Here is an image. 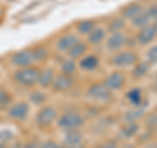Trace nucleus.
I'll use <instances>...</instances> for the list:
<instances>
[{
	"instance_id": "nucleus-3",
	"label": "nucleus",
	"mask_w": 157,
	"mask_h": 148,
	"mask_svg": "<svg viewBox=\"0 0 157 148\" xmlns=\"http://www.w3.org/2000/svg\"><path fill=\"white\" fill-rule=\"evenodd\" d=\"M86 97L100 103H107L113 101V92L105 87L104 83H93L86 89Z\"/></svg>"
},
{
	"instance_id": "nucleus-4",
	"label": "nucleus",
	"mask_w": 157,
	"mask_h": 148,
	"mask_svg": "<svg viewBox=\"0 0 157 148\" xmlns=\"http://www.w3.org/2000/svg\"><path fill=\"white\" fill-rule=\"evenodd\" d=\"M139 62V55L134 50H121L111 56V64L117 68L134 67Z\"/></svg>"
},
{
	"instance_id": "nucleus-19",
	"label": "nucleus",
	"mask_w": 157,
	"mask_h": 148,
	"mask_svg": "<svg viewBox=\"0 0 157 148\" xmlns=\"http://www.w3.org/2000/svg\"><path fill=\"white\" fill-rule=\"evenodd\" d=\"M86 37H88V45L98 46L106 39V29L97 26L94 30H92V33H89Z\"/></svg>"
},
{
	"instance_id": "nucleus-5",
	"label": "nucleus",
	"mask_w": 157,
	"mask_h": 148,
	"mask_svg": "<svg viewBox=\"0 0 157 148\" xmlns=\"http://www.w3.org/2000/svg\"><path fill=\"white\" fill-rule=\"evenodd\" d=\"M58 119V110L52 105H43L37 111L34 122L38 127H48Z\"/></svg>"
},
{
	"instance_id": "nucleus-8",
	"label": "nucleus",
	"mask_w": 157,
	"mask_h": 148,
	"mask_svg": "<svg viewBox=\"0 0 157 148\" xmlns=\"http://www.w3.org/2000/svg\"><path fill=\"white\" fill-rule=\"evenodd\" d=\"M127 39H128V37H127V34L124 32L111 33L110 36L106 37V39H105V46L109 51L118 53L127 45Z\"/></svg>"
},
{
	"instance_id": "nucleus-22",
	"label": "nucleus",
	"mask_w": 157,
	"mask_h": 148,
	"mask_svg": "<svg viewBox=\"0 0 157 148\" xmlns=\"http://www.w3.org/2000/svg\"><path fill=\"white\" fill-rule=\"evenodd\" d=\"M151 70V64L148 62H137L136 64L132 67V77L135 80H139V79H143L144 76L148 75V72Z\"/></svg>"
},
{
	"instance_id": "nucleus-36",
	"label": "nucleus",
	"mask_w": 157,
	"mask_h": 148,
	"mask_svg": "<svg viewBox=\"0 0 157 148\" xmlns=\"http://www.w3.org/2000/svg\"><path fill=\"white\" fill-rule=\"evenodd\" d=\"M0 148H12V147H9L7 143H0Z\"/></svg>"
},
{
	"instance_id": "nucleus-27",
	"label": "nucleus",
	"mask_w": 157,
	"mask_h": 148,
	"mask_svg": "<svg viewBox=\"0 0 157 148\" xmlns=\"http://www.w3.org/2000/svg\"><path fill=\"white\" fill-rule=\"evenodd\" d=\"M77 63L73 59H67V60L62 62L60 64V71L62 73H66V75H73L77 71Z\"/></svg>"
},
{
	"instance_id": "nucleus-20",
	"label": "nucleus",
	"mask_w": 157,
	"mask_h": 148,
	"mask_svg": "<svg viewBox=\"0 0 157 148\" xmlns=\"http://www.w3.org/2000/svg\"><path fill=\"white\" fill-rule=\"evenodd\" d=\"M126 98L134 107L141 106V103H143V98H144L143 91H141L140 88H132V89H130L128 92L126 93Z\"/></svg>"
},
{
	"instance_id": "nucleus-1",
	"label": "nucleus",
	"mask_w": 157,
	"mask_h": 148,
	"mask_svg": "<svg viewBox=\"0 0 157 148\" xmlns=\"http://www.w3.org/2000/svg\"><path fill=\"white\" fill-rule=\"evenodd\" d=\"M58 127L62 131H73V130H80L85 125V117L78 111H66L63 113L56 119Z\"/></svg>"
},
{
	"instance_id": "nucleus-26",
	"label": "nucleus",
	"mask_w": 157,
	"mask_h": 148,
	"mask_svg": "<svg viewBox=\"0 0 157 148\" xmlns=\"http://www.w3.org/2000/svg\"><path fill=\"white\" fill-rule=\"evenodd\" d=\"M126 28V20L123 17H115L107 25V30L110 33H117V32H123Z\"/></svg>"
},
{
	"instance_id": "nucleus-23",
	"label": "nucleus",
	"mask_w": 157,
	"mask_h": 148,
	"mask_svg": "<svg viewBox=\"0 0 157 148\" xmlns=\"http://www.w3.org/2000/svg\"><path fill=\"white\" fill-rule=\"evenodd\" d=\"M140 127L137 123H124V126L119 130V136L122 139H131L139 132Z\"/></svg>"
},
{
	"instance_id": "nucleus-33",
	"label": "nucleus",
	"mask_w": 157,
	"mask_h": 148,
	"mask_svg": "<svg viewBox=\"0 0 157 148\" xmlns=\"http://www.w3.org/2000/svg\"><path fill=\"white\" fill-rule=\"evenodd\" d=\"M38 148H64V146L59 144V143L54 142V140H47V142H43L38 146Z\"/></svg>"
},
{
	"instance_id": "nucleus-21",
	"label": "nucleus",
	"mask_w": 157,
	"mask_h": 148,
	"mask_svg": "<svg viewBox=\"0 0 157 148\" xmlns=\"http://www.w3.org/2000/svg\"><path fill=\"white\" fill-rule=\"evenodd\" d=\"M97 28L96 25V21L92 18H88V20H81L76 24V30L80 36H88L89 33H92V30H94Z\"/></svg>"
},
{
	"instance_id": "nucleus-38",
	"label": "nucleus",
	"mask_w": 157,
	"mask_h": 148,
	"mask_svg": "<svg viewBox=\"0 0 157 148\" xmlns=\"http://www.w3.org/2000/svg\"><path fill=\"white\" fill-rule=\"evenodd\" d=\"M156 39H157V37H156Z\"/></svg>"
},
{
	"instance_id": "nucleus-16",
	"label": "nucleus",
	"mask_w": 157,
	"mask_h": 148,
	"mask_svg": "<svg viewBox=\"0 0 157 148\" xmlns=\"http://www.w3.org/2000/svg\"><path fill=\"white\" fill-rule=\"evenodd\" d=\"M55 79V71L52 68L47 67L41 70L39 73V79H38V85L42 88V89H46V88H51V84Z\"/></svg>"
},
{
	"instance_id": "nucleus-34",
	"label": "nucleus",
	"mask_w": 157,
	"mask_h": 148,
	"mask_svg": "<svg viewBox=\"0 0 157 148\" xmlns=\"http://www.w3.org/2000/svg\"><path fill=\"white\" fill-rule=\"evenodd\" d=\"M145 13L148 14L152 21H155V20L157 18V4H153V6H151L149 8H147Z\"/></svg>"
},
{
	"instance_id": "nucleus-28",
	"label": "nucleus",
	"mask_w": 157,
	"mask_h": 148,
	"mask_svg": "<svg viewBox=\"0 0 157 148\" xmlns=\"http://www.w3.org/2000/svg\"><path fill=\"white\" fill-rule=\"evenodd\" d=\"M12 102V96L7 89L0 87V110H4L11 106Z\"/></svg>"
},
{
	"instance_id": "nucleus-11",
	"label": "nucleus",
	"mask_w": 157,
	"mask_h": 148,
	"mask_svg": "<svg viewBox=\"0 0 157 148\" xmlns=\"http://www.w3.org/2000/svg\"><path fill=\"white\" fill-rule=\"evenodd\" d=\"M157 37V26L155 24H149L144 28H141L137 30L135 41L136 43H139L140 46H147L151 42H153Z\"/></svg>"
},
{
	"instance_id": "nucleus-14",
	"label": "nucleus",
	"mask_w": 157,
	"mask_h": 148,
	"mask_svg": "<svg viewBox=\"0 0 157 148\" xmlns=\"http://www.w3.org/2000/svg\"><path fill=\"white\" fill-rule=\"evenodd\" d=\"M144 6L141 3H130L122 9V17L124 20H134L135 17H137L140 13L144 12Z\"/></svg>"
},
{
	"instance_id": "nucleus-6",
	"label": "nucleus",
	"mask_w": 157,
	"mask_h": 148,
	"mask_svg": "<svg viewBox=\"0 0 157 148\" xmlns=\"http://www.w3.org/2000/svg\"><path fill=\"white\" fill-rule=\"evenodd\" d=\"M76 84V77L73 75H66V73H59L55 75V79L51 84V88L54 92L66 93L70 92Z\"/></svg>"
},
{
	"instance_id": "nucleus-15",
	"label": "nucleus",
	"mask_w": 157,
	"mask_h": 148,
	"mask_svg": "<svg viewBox=\"0 0 157 148\" xmlns=\"http://www.w3.org/2000/svg\"><path fill=\"white\" fill-rule=\"evenodd\" d=\"M145 117V110L141 106H132L130 110H127L122 115V122L123 123H137V121Z\"/></svg>"
},
{
	"instance_id": "nucleus-9",
	"label": "nucleus",
	"mask_w": 157,
	"mask_h": 148,
	"mask_svg": "<svg viewBox=\"0 0 157 148\" xmlns=\"http://www.w3.org/2000/svg\"><path fill=\"white\" fill-rule=\"evenodd\" d=\"M29 113H30V106L24 101L16 102L8 107V117L16 122H24L28 119Z\"/></svg>"
},
{
	"instance_id": "nucleus-25",
	"label": "nucleus",
	"mask_w": 157,
	"mask_h": 148,
	"mask_svg": "<svg viewBox=\"0 0 157 148\" xmlns=\"http://www.w3.org/2000/svg\"><path fill=\"white\" fill-rule=\"evenodd\" d=\"M151 21L152 20L149 18V16L145 13V9H144V12L143 13H140L137 17H135L134 20H131V25L134 26L135 29H141V28H144V26H147V25H149L151 24Z\"/></svg>"
},
{
	"instance_id": "nucleus-10",
	"label": "nucleus",
	"mask_w": 157,
	"mask_h": 148,
	"mask_svg": "<svg viewBox=\"0 0 157 148\" xmlns=\"http://www.w3.org/2000/svg\"><path fill=\"white\" fill-rule=\"evenodd\" d=\"M105 87L107 88L109 91L111 92H118V91H122L126 85V75L124 72L122 71H114L109 73L105 80H104Z\"/></svg>"
},
{
	"instance_id": "nucleus-31",
	"label": "nucleus",
	"mask_w": 157,
	"mask_h": 148,
	"mask_svg": "<svg viewBox=\"0 0 157 148\" xmlns=\"http://www.w3.org/2000/svg\"><path fill=\"white\" fill-rule=\"evenodd\" d=\"M147 62H148L151 66L157 63V45L148 49V51H147Z\"/></svg>"
},
{
	"instance_id": "nucleus-13",
	"label": "nucleus",
	"mask_w": 157,
	"mask_h": 148,
	"mask_svg": "<svg viewBox=\"0 0 157 148\" xmlns=\"http://www.w3.org/2000/svg\"><path fill=\"white\" fill-rule=\"evenodd\" d=\"M101 64V60L100 58L94 54H86V55L82 56L80 60H78V67L81 68L82 71H86V72H92V71H96L98 67Z\"/></svg>"
},
{
	"instance_id": "nucleus-2",
	"label": "nucleus",
	"mask_w": 157,
	"mask_h": 148,
	"mask_svg": "<svg viewBox=\"0 0 157 148\" xmlns=\"http://www.w3.org/2000/svg\"><path fill=\"white\" fill-rule=\"evenodd\" d=\"M39 73H41V70L34 66L25 67V68H17L13 72V80L25 88L34 87L36 84H38Z\"/></svg>"
},
{
	"instance_id": "nucleus-7",
	"label": "nucleus",
	"mask_w": 157,
	"mask_h": 148,
	"mask_svg": "<svg viewBox=\"0 0 157 148\" xmlns=\"http://www.w3.org/2000/svg\"><path fill=\"white\" fill-rule=\"evenodd\" d=\"M9 63L16 67V68H25V67H30L34 63L33 59V54L32 50H18L16 53H13L11 56H9Z\"/></svg>"
},
{
	"instance_id": "nucleus-18",
	"label": "nucleus",
	"mask_w": 157,
	"mask_h": 148,
	"mask_svg": "<svg viewBox=\"0 0 157 148\" xmlns=\"http://www.w3.org/2000/svg\"><path fill=\"white\" fill-rule=\"evenodd\" d=\"M86 51H88V43L84 41H78L76 45H73L67 51V55L70 59L77 60V59H81L84 55H86Z\"/></svg>"
},
{
	"instance_id": "nucleus-35",
	"label": "nucleus",
	"mask_w": 157,
	"mask_h": 148,
	"mask_svg": "<svg viewBox=\"0 0 157 148\" xmlns=\"http://www.w3.org/2000/svg\"><path fill=\"white\" fill-rule=\"evenodd\" d=\"M38 146H39V144H38L36 140H32V142H28L22 148H38Z\"/></svg>"
},
{
	"instance_id": "nucleus-30",
	"label": "nucleus",
	"mask_w": 157,
	"mask_h": 148,
	"mask_svg": "<svg viewBox=\"0 0 157 148\" xmlns=\"http://www.w3.org/2000/svg\"><path fill=\"white\" fill-rule=\"evenodd\" d=\"M144 126L151 130H157V110L152 111L151 114L144 117Z\"/></svg>"
},
{
	"instance_id": "nucleus-37",
	"label": "nucleus",
	"mask_w": 157,
	"mask_h": 148,
	"mask_svg": "<svg viewBox=\"0 0 157 148\" xmlns=\"http://www.w3.org/2000/svg\"><path fill=\"white\" fill-rule=\"evenodd\" d=\"M153 24H155V25H156V26H157V18H156V20H155V22H153Z\"/></svg>"
},
{
	"instance_id": "nucleus-12",
	"label": "nucleus",
	"mask_w": 157,
	"mask_h": 148,
	"mask_svg": "<svg viewBox=\"0 0 157 148\" xmlns=\"http://www.w3.org/2000/svg\"><path fill=\"white\" fill-rule=\"evenodd\" d=\"M78 41H80V39H78L77 34H75V33H66V34H63V36H60L58 38L55 46H56V49L59 51L67 53L73 45H76Z\"/></svg>"
},
{
	"instance_id": "nucleus-32",
	"label": "nucleus",
	"mask_w": 157,
	"mask_h": 148,
	"mask_svg": "<svg viewBox=\"0 0 157 148\" xmlns=\"http://www.w3.org/2000/svg\"><path fill=\"white\" fill-rule=\"evenodd\" d=\"M93 148H118V143L117 140H105L102 143H98Z\"/></svg>"
},
{
	"instance_id": "nucleus-29",
	"label": "nucleus",
	"mask_w": 157,
	"mask_h": 148,
	"mask_svg": "<svg viewBox=\"0 0 157 148\" xmlns=\"http://www.w3.org/2000/svg\"><path fill=\"white\" fill-rule=\"evenodd\" d=\"M29 100H30L34 105H43L47 101V95L42 91H33L29 96Z\"/></svg>"
},
{
	"instance_id": "nucleus-24",
	"label": "nucleus",
	"mask_w": 157,
	"mask_h": 148,
	"mask_svg": "<svg viewBox=\"0 0 157 148\" xmlns=\"http://www.w3.org/2000/svg\"><path fill=\"white\" fill-rule=\"evenodd\" d=\"M32 54H33L34 62H39V63L45 62L46 59L50 56V51H48V49L46 46H42V45L32 49Z\"/></svg>"
},
{
	"instance_id": "nucleus-17",
	"label": "nucleus",
	"mask_w": 157,
	"mask_h": 148,
	"mask_svg": "<svg viewBox=\"0 0 157 148\" xmlns=\"http://www.w3.org/2000/svg\"><path fill=\"white\" fill-rule=\"evenodd\" d=\"M64 147H77L82 144L84 136L80 132V130H73V131H66L64 132Z\"/></svg>"
}]
</instances>
